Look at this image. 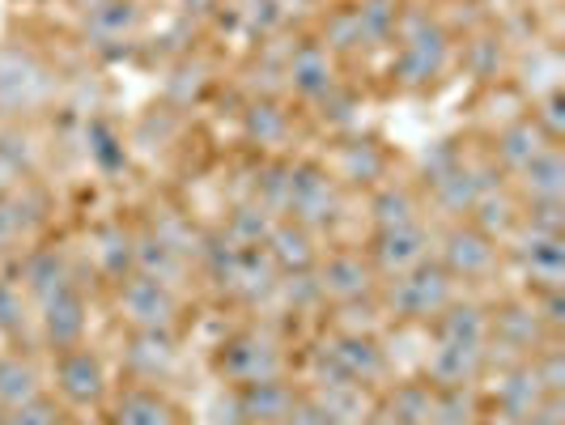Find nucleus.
Returning <instances> with one entry per match:
<instances>
[{
    "instance_id": "f3484780",
    "label": "nucleus",
    "mask_w": 565,
    "mask_h": 425,
    "mask_svg": "<svg viewBox=\"0 0 565 425\" xmlns=\"http://www.w3.org/2000/svg\"><path fill=\"white\" fill-rule=\"evenodd\" d=\"M519 192L532 204H562L565 200V158L557 145H548L540 158L519 170Z\"/></svg>"
},
{
    "instance_id": "473e14b6",
    "label": "nucleus",
    "mask_w": 565,
    "mask_h": 425,
    "mask_svg": "<svg viewBox=\"0 0 565 425\" xmlns=\"http://www.w3.org/2000/svg\"><path fill=\"white\" fill-rule=\"evenodd\" d=\"M477 422V400L468 387H434L429 400V425H472Z\"/></svg>"
},
{
    "instance_id": "0eeeda50",
    "label": "nucleus",
    "mask_w": 565,
    "mask_h": 425,
    "mask_svg": "<svg viewBox=\"0 0 565 425\" xmlns=\"http://www.w3.org/2000/svg\"><path fill=\"white\" fill-rule=\"evenodd\" d=\"M217 366L226 374L234 387H247V383H268V379H285V353L281 344L268 337V332H238L222 344V358Z\"/></svg>"
},
{
    "instance_id": "9b49d317",
    "label": "nucleus",
    "mask_w": 565,
    "mask_h": 425,
    "mask_svg": "<svg viewBox=\"0 0 565 425\" xmlns=\"http://www.w3.org/2000/svg\"><path fill=\"white\" fill-rule=\"evenodd\" d=\"M484 362H489V344L438 340L425 362V374H429V387H472L481 379Z\"/></svg>"
},
{
    "instance_id": "72a5a7b5",
    "label": "nucleus",
    "mask_w": 565,
    "mask_h": 425,
    "mask_svg": "<svg viewBox=\"0 0 565 425\" xmlns=\"http://www.w3.org/2000/svg\"><path fill=\"white\" fill-rule=\"evenodd\" d=\"M429 400H434L429 383H399L387 400L392 425H429Z\"/></svg>"
},
{
    "instance_id": "79ce46f5",
    "label": "nucleus",
    "mask_w": 565,
    "mask_h": 425,
    "mask_svg": "<svg viewBox=\"0 0 565 425\" xmlns=\"http://www.w3.org/2000/svg\"><path fill=\"white\" fill-rule=\"evenodd\" d=\"M323 47H337V52H349V47H358L362 43V34H358V18H353V9H344V13H337L332 22H328V30H323Z\"/></svg>"
},
{
    "instance_id": "20e7f679",
    "label": "nucleus",
    "mask_w": 565,
    "mask_h": 425,
    "mask_svg": "<svg viewBox=\"0 0 565 425\" xmlns=\"http://www.w3.org/2000/svg\"><path fill=\"white\" fill-rule=\"evenodd\" d=\"M340 209V183L328 167H315V162H302V167H289V192H285V217L298 222L307 230L328 226Z\"/></svg>"
},
{
    "instance_id": "c85d7f7f",
    "label": "nucleus",
    "mask_w": 565,
    "mask_h": 425,
    "mask_svg": "<svg viewBox=\"0 0 565 425\" xmlns=\"http://www.w3.org/2000/svg\"><path fill=\"white\" fill-rule=\"evenodd\" d=\"M39 392H43V383H39L34 362L22 358V353H4V358H0V413L26 404V400L39 396Z\"/></svg>"
},
{
    "instance_id": "6e6552de",
    "label": "nucleus",
    "mask_w": 565,
    "mask_h": 425,
    "mask_svg": "<svg viewBox=\"0 0 565 425\" xmlns=\"http://www.w3.org/2000/svg\"><path fill=\"white\" fill-rule=\"evenodd\" d=\"M455 281H484L498 268V238H489L484 230L468 226L447 230L443 238V259H438Z\"/></svg>"
},
{
    "instance_id": "6ab92c4d",
    "label": "nucleus",
    "mask_w": 565,
    "mask_h": 425,
    "mask_svg": "<svg viewBox=\"0 0 565 425\" xmlns=\"http://www.w3.org/2000/svg\"><path fill=\"white\" fill-rule=\"evenodd\" d=\"M544 396H548V392L540 387L532 358H523L519 366L507 370V379H502V387H498V408L507 413L510 422H527V417L536 413V404Z\"/></svg>"
},
{
    "instance_id": "412c9836",
    "label": "nucleus",
    "mask_w": 565,
    "mask_h": 425,
    "mask_svg": "<svg viewBox=\"0 0 565 425\" xmlns=\"http://www.w3.org/2000/svg\"><path fill=\"white\" fill-rule=\"evenodd\" d=\"M548 145H553V141L540 132L536 119H532V115H523V119H514V124H507V128L498 132V145H493V153H498V162H502V167L519 174V170L527 167L532 158H540Z\"/></svg>"
},
{
    "instance_id": "dca6fc26",
    "label": "nucleus",
    "mask_w": 565,
    "mask_h": 425,
    "mask_svg": "<svg viewBox=\"0 0 565 425\" xmlns=\"http://www.w3.org/2000/svg\"><path fill=\"white\" fill-rule=\"evenodd\" d=\"M514 255H519V264L527 268V277L544 285V294H548V289H562V273H565L562 234H544V230L527 226V234L519 238Z\"/></svg>"
},
{
    "instance_id": "7c9ffc66",
    "label": "nucleus",
    "mask_w": 565,
    "mask_h": 425,
    "mask_svg": "<svg viewBox=\"0 0 565 425\" xmlns=\"http://www.w3.org/2000/svg\"><path fill=\"white\" fill-rule=\"evenodd\" d=\"M374 230H396V226H413V222H422V204L417 196L408 192V188H399V183H387L379 196H374Z\"/></svg>"
},
{
    "instance_id": "f257e3e1",
    "label": "nucleus",
    "mask_w": 565,
    "mask_h": 425,
    "mask_svg": "<svg viewBox=\"0 0 565 425\" xmlns=\"http://www.w3.org/2000/svg\"><path fill=\"white\" fill-rule=\"evenodd\" d=\"M455 285L459 281H455L438 259H425V264H417L413 273L392 277L387 289H383V298H387V307H392L396 319L429 323V319H438V315L455 302Z\"/></svg>"
},
{
    "instance_id": "f8f14e48",
    "label": "nucleus",
    "mask_w": 565,
    "mask_h": 425,
    "mask_svg": "<svg viewBox=\"0 0 565 425\" xmlns=\"http://www.w3.org/2000/svg\"><path fill=\"white\" fill-rule=\"evenodd\" d=\"M56 387L60 396L68 400V404H98V400L107 396V370L98 362V353L94 349H64L56 358Z\"/></svg>"
},
{
    "instance_id": "7ed1b4c3",
    "label": "nucleus",
    "mask_w": 565,
    "mask_h": 425,
    "mask_svg": "<svg viewBox=\"0 0 565 425\" xmlns=\"http://www.w3.org/2000/svg\"><path fill=\"white\" fill-rule=\"evenodd\" d=\"M47 64L26 47H0V115H26L52 98Z\"/></svg>"
},
{
    "instance_id": "ddd939ff",
    "label": "nucleus",
    "mask_w": 565,
    "mask_h": 425,
    "mask_svg": "<svg viewBox=\"0 0 565 425\" xmlns=\"http://www.w3.org/2000/svg\"><path fill=\"white\" fill-rule=\"evenodd\" d=\"M43 307V332L52 340V349L64 353V349H77L85 340V298L77 281H68L64 289H56L47 302H39Z\"/></svg>"
},
{
    "instance_id": "4c0bfd02",
    "label": "nucleus",
    "mask_w": 565,
    "mask_h": 425,
    "mask_svg": "<svg viewBox=\"0 0 565 425\" xmlns=\"http://www.w3.org/2000/svg\"><path fill=\"white\" fill-rule=\"evenodd\" d=\"M268 230H273V213H268V209H238L234 222H230L226 238L238 243V247H264Z\"/></svg>"
},
{
    "instance_id": "a878e982",
    "label": "nucleus",
    "mask_w": 565,
    "mask_h": 425,
    "mask_svg": "<svg viewBox=\"0 0 565 425\" xmlns=\"http://www.w3.org/2000/svg\"><path fill=\"white\" fill-rule=\"evenodd\" d=\"M137 22H141V13H137L132 0H103V4L89 9L85 34H94L98 43H124L137 30Z\"/></svg>"
},
{
    "instance_id": "5701e85b",
    "label": "nucleus",
    "mask_w": 565,
    "mask_h": 425,
    "mask_svg": "<svg viewBox=\"0 0 565 425\" xmlns=\"http://www.w3.org/2000/svg\"><path fill=\"white\" fill-rule=\"evenodd\" d=\"M132 273L153 277V281H162V285H179V277L188 273V259L174 252V247H167L162 238L141 234L137 247H132Z\"/></svg>"
},
{
    "instance_id": "a19ab883",
    "label": "nucleus",
    "mask_w": 565,
    "mask_h": 425,
    "mask_svg": "<svg viewBox=\"0 0 565 425\" xmlns=\"http://www.w3.org/2000/svg\"><path fill=\"white\" fill-rule=\"evenodd\" d=\"M532 366H536L540 387H544L548 396H562V387H565V362H562V349H548V353H540V358H532Z\"/></svg>"
},
{
    "instance_id": "bb28decb",
    "label": "nucleus",
    "mask_w": 565,
    "mask_h": 425,
    "mask_svg": "<svg viewBox=\"0 0 565 425\" xmlns=\"http://www.w3.org/2000/svg\"><path fill=\"white\" fill-rule=\"evenodd\" d=\"M22 281H26V294L34 302H47L56 289H64V285L73 281V273H68V259L60 252H34L26 255Z\"/></svg>"
},
{
    "instance_id": "4be33fe9",
    "label": "nucleus",
    "mask_w": 565,
    "mask_h": 425,
    "mask_svg": "<svg viewBox=\"0 0 565 425\" xmlns=\"http://www.w3.org/2000/svg\"><path fill=\"white\" fill-rule=\"evenodd\" d=\"M170 366H174V337H170V332H132L128 370H132L141 383L167 379Z\"/></svg>"
},
{
    "instance_id": "4468645a",
    "label": "nucleus",
    "mask_w": 565,
    "mask_h": 425,
    "mask_svg": "<svg viewBox=\"0 0 565 425\" xmlns=\"http://www.w3.org/2000/svg\"><path fill=\"white\" fill-rule=\"evenodd\" d=\"M234 400H238V413L247 425H285L294 404H298V392L285 383V379H268V383H247V387H234Z\"/></svg>"
},
{
    "instance_id": "f704fd0d",
    "label": "nucleus",
    "mask_w": 565,
    "mask_h": 425,
    "mask_svg": "<svg viewBox=\"0 0 565 425\" xmlns=\"http://www.w3.org/2000/svg\"><path fill=\"white\" fill-rule=\"evenodd\" d=\"M353 18H358L362 43H387V39L396 34L399 9H396V0H362V4L353 9Z\"/></svg>"
},
{
    "instance_id": "2eb2a0df",
    "label": "nucleus",
    "mask_w": 565,
    "mask_h": 425,
    "mask_svg": "<svg viewBox=\"0 0 565 425\" xmlns=\"http://www.w3.org/2000/svg\"><path fill=\"white\" fill-rule=\"evenodd\" d=\"M264 252L277 264V273H311L319 264V247H315V230L298 226V222H273L268 238H264Z\"/></svg>"
},
{
    "instance_id": "2f4dec72",
    "label": "nucleus",
    "mask_w": 565,
    "mask_h": 425,
    "mask_svg": "<svg viewBox=\"0 0 565 425\" xmlns=\"http://www.w3.org/2000/svg\"><path fill=\"white\" fill-rule=\"evenodd\" d=\"M132 247H137V238H132L124 226H103L98 234H94L98 268H103L107 277H115V281L132 273Z\"/></svg>"
},
{
    "instance_id": "c756f323",
    "label": "nucleus",
    "mask_w": 565,
    "mask_h": 425,
    "mask_svg": "<svg viewBox=\"0 0 565 425\" xmlns=\"http://www.w3.org/2000/svg\"><path fill=\"white\" fill-rule=\"evenodd\" d=\"M387 170V158L374 141H349L337 153V174L344 183H379Z\"/></svg>"
},
{
    "instance_id": "b1692460",
    "label": "nucleus",
    "mask_w": 565,
    "mask_h": 425,
    "mask_svg": "<svg viewBox=\"0 0 565 425\" xmlns=\"http://www.w3.org/2000/svg\"><path fill=\"white\" fill-rule=\"evenodd\" d=\"M544 328H540L536 307H507V311L489 315V340L519 349V353H532V344H540Z\"/></svg>"
},
{
    "instance_id": "a211bd4d",
    "label": "nucleus",
    "mask_w": 565,
    "mask_h": 425,
    "mask_svg": "<svg viewBox=\"0 0 565 425\" xmlns=\"http://www.w3.org/2000/svg\"><path fill=\"white\" fill-rule=\"evenodd\" d=\"M115 425H183L174 404L162 392H153L149 383H132L128 392L115 400Z\"/></svg>"
},
{
    "instance_id": "cd10ccee",
    "label": "nucleus",
    "mask_w": 565,
    "mask_h": 425,
    "mask_svg": "<svg viewBox=\"0 0 565 425\" xmlns=\"http://www.w3.org/2000/svg\"><path fill=\"white\" fill-rule=\"evenodd\" d=\"M438 340H468V344H489V315L477 302H451L434 319Z\"/></svg>"
},
{
    "instance_id": "9d476101",
    "label": "nucleus",
    "mask_w": 565,
    "mask_h": 425,
    "mask_svg": "<svg viewBox=\"0 0 565 425\" xmlns=\"http://www.w3.org/2000/svg\"><path fill=\"white\" fill-rule=\"evenodd\" d=\"M374 264H370L362 252H337L328 255V264L319 268V294L323 298H332L340 307H353V302H362L374 294Z\"/></svg>"
},
{
    "instance_id": "aec40b11",
    "label": "nucleus",
    "mask_w": 565,
    "mask_h": 425,
    "mask_svg": "<svg viewBox=\"0 0 565 425\" xmlns=\"http://www.w3.org/2000/svg\"><path fill=\"white\" fill-rule=\"evenodd\" d=\"M289 85H294L302 98H328V94H332V85H337V73H332V56H328V47H319V43L298 47L294 60H289Z\"/></svg>"
},
{
    "instance_id": "f03ea898",
    "label": "nucleus",
    "mask_w": 565,
    "mask_h": 425,
    "mask_svg": "<svg viewBox=\"0 0 565 425\" xmlns=\"http://www.w3.org/2000/svg\"><path fill=\"white\" fill-rule=\"evenodd\" d=\"M319 383H353V387H374L387 379V353L370 332H337L315 358Z\"/></svg>"
},
{
    "instance_id": "ea45409f",
    "label": "nucleus",
    "mask_w": 565,
    "mask_h": 425,
    "mask_svg": "<svg viewBox=\"0 0 565 425\" xmlns=\"http://www.w3.org/2000/svg\"><path fill=\"white\" fill-rule=\"evenodd\" d=\"M26 328V298L13 281H0V337H22Z\"/></svg>"
},
{
    "instance_id": "423d86ee",
    "label": "nucleus",
    "mask_w": 565,
    "mask_h": 425,
    "mask_svg": "<svg viewBox=\"0 0 565 425\" xmlns=\"http://www.w3.org/2000/svg\"><path fill=\"white\" fill-rule=\"evenodd\" d=\"M399 56L396 77L404 85H429L447 64V34L429 18H399Z\"/></svg>"
},
{
    "instance_id": "c9c22d12",
    "label": "nucleus",
    "mask_w": 565,
    "mask_h": 425,
    "mask_svg": "<svg viewBox=\"0 0 565 425\" xmlns=\"http://www.w3.org/2000/svg\"><path fill=\"white\" fill-rule=\"evenodd\" d=\"M149 234H153V238H162L167 247H174L183 259H192V255L204 252V238H200L196 230H192V222H188V217H179V213H162V217H153V230H149Z\"/></svg>"
},
{
    "instance_id": "58836bf2",
    "label": "nucleus",
    "mask_w": 565,
    "mask_h": 425,
    "mask_svg": "<svg viewBox=\"0 0 565 425\" xmlns=\"http://www.w3.org/2000/svg\"><path fill=\"white\" fill-rule=\"evenodd\" d=\"M247 132H252L259 145H281L285 132H289V115L273 103H255L252 115H247Z\"/></svg>"
},
{
    "instance_id": "e433bc0d",
    "label": "nucleus",
    "mask_w": 565,
    "mask_h": 425,
    "mask_svg": "<svg viewBox=\"0 0 565 425\" xmlns=\"http://www.w3.org/2000/svg\"><path fill=\"white\" fill-rule=\"evenodd\" d=\"M0 425H64V408H60L52 396H30L26 404L18 408H4L0 413Z\"/></svg>"
},
{
    "instance_id": "39448f33",
    "label": "nucleus",
    "mask_w": 565,
    "mask_h": 425,
    "mask_svg": "<svg viewBox=\"0 0 565 425\" xmlns=\"http://www.w3.org/2000/svg\"><path fill=\"white\" fill-rule=\"evenodd\" d=\"M119 315L128 319L132 332H174L179 294H174V285L128 273V277H119Z\"/></svg>"
},
{
    "instance_id": "393cba45",
    "label": "nucleus",
    "mask_w": 565,
    "mask_h": 425,
    "mask_svg": "<svg viewBox=\"0 0 565 425\" xmlns=\"http://www.w3.org/2000/svg\"><path fill=\"white\" fill-rule=\"evenodd\" d=\"M34 222H39V213H34V192L30 188L0 192V252H13Z\"/></svg>"
},
{
    "instance_id": "37998d69",
    "label": "nucleus",
    "mask_w": 565,
    "mask_h": 425,
    "mask_svg": "<svg viewBox=\"0 0 565 425\" xmlns=\"http://www.w3.org/2000/svg\"><path fill=\"white\" fill-rule=\"evenodd\" d=\"M285 425H337L328 413H323V404L315 396H302L298 404H294V413H289V422Z\"/></svg>"
},
{
    "instance_id": "1a4fd4ad",
    "label": "nucleus",
    "mask_w": 565,
    "mask_h": 425,
    "mask_svg": "<svg viewBox=\"0 0 565 425\" xmlns=\"http://www.w3.org/2000/svg\"><path fill=\"white\" fill-rule=\"evenodd\" d=\"M370 264L379 277H399V273H413L417 264L429 259V234H425L422 222L413 226H396V230H374V243H370Z\"/></svg>"
}]
</instances>
